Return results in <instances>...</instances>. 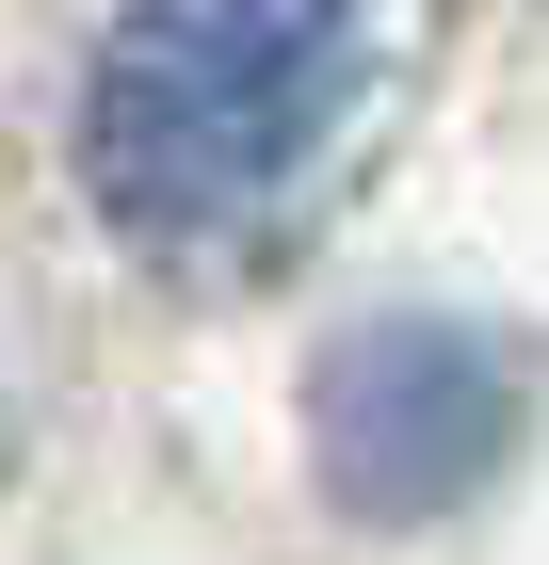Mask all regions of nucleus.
Returning <instances> with one entry per match:
<instances>
[{
	"instance_id": "f257e3e1",
	"label": "nucleus",
	"mask_w": 549,
	"mask_h": 565,
	"mask_svg": "<svg viewBox=\"0 0 549 565\" xmlns=\"http://www.w3.org/2000/svg\"><path fill=\"white\" fill-rule=\"evenodd\" d=\"M388 65H404V0H114L65 130L82 211L129 259L226 291L307 243Z\"/></svg>"
},
{
	"instance_id": "f03ea898",
	"label": "nucleus",
	"mask_w": 549,
	"mask_h": 565,
	"mask_svg": "<svg viewBox=\"0 0 549 565\" xmlns=\"http://www.w3.org/2000/svg\"><path fill=\"white\" fill-rule=\"evenodd\" d=\"M534 436V355L468 307H388L307 372V469L339 518H453Z\"/></svg>"
}]
</instances>
